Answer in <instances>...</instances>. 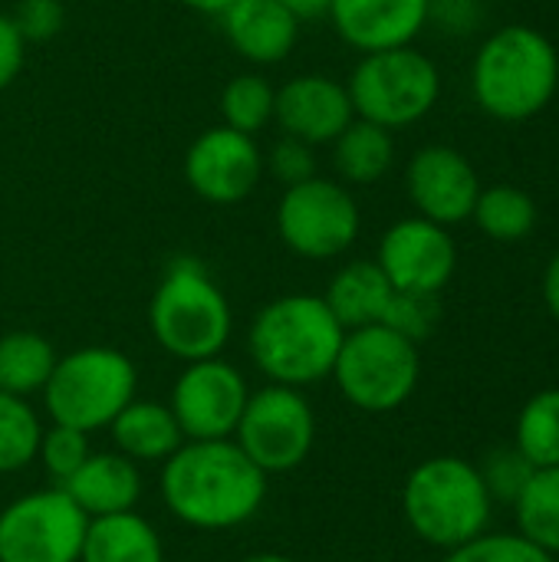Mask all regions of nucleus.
Segmentation results:
<instances>
[{
	"instance_id": "obj_1",
	"label": "nucleus",
	"mask_w": 559,
	"mask_h": 562,
	"mask_svg": "<svg viewBox=\"0 0 559 562\" xmlns=\"http://www.w3.org/2000/svg\"><path fill=\"white\" fill-rule=\"evenodd\" d=\"M161 501L178 524L224 533L257 517L267 501V474L234 438L185 441L161 464Z\"/></svg>"
},
{
	"instance_id": "obj_2",
	"label": "nucleus",
	"mask_w": 559,
	"mask_h": 562,
	"mask_svg": "<svg viewBox=\"0 0 559 562\" xmlns=\"http://www.w3.org/2000/svg\"><path fill=\"white\" fill-rule=\"evenodd\" d=\"M346 329L316 293L270 300L247 329V352L273 385L310 389L333 375Z\"/></svg>"
},
{
	"instance_id": "obj_3",
	"label": "nucleus",
	"mask_w": 559,
	"mask_h": 562,
	"mask_svg": "<svg viewBox=\"0 0 559 562\" xmlns=\"http://www.w3.org/2000/svg\"><path fill=\"white\" fill-rule=\"evenodd\" d=\"M557 86V46L527 23L494 30L471 66L474 102L497 122H527L540 115L554 102Z\"/></svg>"
},
{
	"instance_id": "obj_4",
	"label": "nucleus",
	"mask_w": 559,
	"mask_h": 562,
	"mask_svg": "<svg viewBox=\"0 0 559 562\" xmlns=\"http://www.w3.org/2000/svg\"><path fill=\"white\" fill-rule=\"evenodd\" d=\"M152 339L178 362L221 356L234 333L224 290L198 257H175L148 303Z\"/></svg>"
},
{
	"instance_id": "obj_5",
	"label": "nucleus",
	"mask_w": 559,
	"mask_h": 562,
	"mask_svg": "<svg viewBox=\"0 0 559 562\" xmlns=\"http://www.w3.org/2000/svg\"><path fill=\"white\" fill-rule=\"evenodd\" d=\"M494 501L478 464L441 454L422 461L402 487V514L418 540L438 550H455L488 533Z\"/></svg>"
},
{
	"instance_id": "obj_6",
	"label": "nucleus",
	"mask_w": 559,
	"mask_h": 562,
	"mask_svg": "<svg viewBox=\"0 0 559 562\" xmlns=\"http://www.w3.org/2000/svg\"><path fill=\"white\" fill-rule=\"evenodd\" d=\"M135 389L138 369L122 349L82 346L56 359L40 395L49 422L92 435L112 425V418L135 398Z\"/></svg>"
},
{
	"instance_id": "obj_7",
	"label": "nucleus",
	"mask_w": 559,
	"mask_h": 562,
	"mask_svg": "<svg viewBox=\"0 0 559 562\" xmlns=\"http://www.w3.org/2000/svg\"><path fill=\"white\" fill-rule=\"evenodd\" d=\"M329 379L336 382V389L353 408L369 415L395 412L418 389L422 379L418 342L399 336L382 323L349 329Z\"/></svg>"
},
{
	"instance_id": "obj_8",
	"label": "nucleus",
	"mask_w": 559,
	"mask_h": 562,
	"mask_svg": "<svg viewBox=\"0 0 559 562\" xmlns=\"http://www.w3.org/2000/svg\"><path fill=\"white\" fill-rule=\"evenodd\" d=\"M356 119L376 122L389 132L422 122L441 95V72L432 56L415 46L362 53L346 79Z\"/></svg>"
},
{
	"instance_id": "obj_9",
	"label": "nucleus",
	"mask_w": 559,
	"mask_h": 562,
	"mask_svg": "<svg viewBox=\"0 0 559 562\" xmlns=\"http://www.w3.org/2000/svg\"><path fill=\"white\" fill-rule=\"evenodd\" d=\"M362 227L359 204L343 181L310 178L303 184L283 188L277 204V234L283 247L303 260H336L343 257Z\"/></svg>"
},
{
	"instance_id": "obj_10",
	"label": "nucleus",
	"mask_w": 559,
	"mask_h": 562,
	"mask_svg": "<svg viewBox=\"0 0 559 562\" xmlns=\"http://www.w3.org/2000/svg\"><path fill=\"white\" fill-rule=\"evenodd\" d=\"M234 441L267 477L300 468L316 441V415L303 389L270 382L250 392Z\"/></svg>"
},
{
	"instance_id": "obj_11",
	"label": "nucleus",
	"mask_w": 559,
	"mask_h": 562,
	"mask_svg": "<svg viewBox=\"0 0 559 562\" xmlns=\"http://www.w3.org/2000/svg\"><path fill=\"white\" fill-rule=\"evenodd\" d=\"M86 527L63 487L23 494L0 510V562H79Z\"/></svg>"
},
{
	"instance_id": "obj_12",
	"label": "nucleus",
	"mask_w": 559,
	"mask_h": 562,
	"mask_svg": "<svg viewBox=\"0 0 559 562\" xmlns=\"http://www.w3.org/2000/svg\"><path fill=\"white\" fill-rule=\"evenodd\" d=\"M250 389L237 366L221 356L185 362L171 385L168 408L185 435V441H217L234 438L237 422L247 408Z\"/></svg>"
},
{
	"instance_id": "obj_13",
	"label": "nucleus",
	"mask_w": 559,
	"mask_h": 562,
	"mask_svg": "<svg viewBox=\"0 0 559 562\" xmlns=\"http://www.w3.org/2000/svg\"><path fill=\"white\" fill-rule=\"evenodd\" d=\"M264 178V151L254 135L227 125L204 128L185 151V181L208 204H241Z\"/></svg>"
},
{
	"instance_id": "obj_14",
	"label": "nucleus",
	"mask_w": 559,
	"mask_h": 562,
	"mask_svg": "<svg viewBox=\"0 0 559 562\" xmlns=\"http://www.w3.org/2000/svg\"><path fill=\"white\" fill-rule=\"evenodd\" d=\"M376 263L395 290L409 293H441L458 267V244L448 227L428 217H405L392 224L382 240Z\"/></svg>"
},
{
	"instance_id": "obj_15",
	"label": "nucleus",
	"mask_w": 559,
	"mask_h": 562,
	"mask_svg": "<svg viewBox=\"0 0 559 562\" xmlns=\"http://www.w3.org/2000/svg\"><path fill=\"white\" fill-rule=\"evenodd\" d=\"M405 188L418 217H428L441 227L468 221L481 194L474 165L451 145L418 148L405 168Z\"/></svg>"
},
{
	"instance_id": "obj_16",
	"label": "nucleus",
	"mask_w": 559,
	"mask_h": 562,
	"mask_svg": "<svg viewBox=\"0 0 559 562\" xmlns=\"http://www.w3.org/2000/svg\"><path fill=\"white\" fill-rule=\"evenodd\" d=\"M353 119L356 109L349 89L333 76L303 72L277 89L273 122L280 125V135H293L313 148L333 145Z\"/></svg>"
},
{
	"instance_id": "obj_17",
	"label": "nucleus",
	"mask_w": 559,
	"mask_h": 562,
	"mask_svg": "<svg viewBox=\"0 0 559 562\" xmlns=\"http://www.w3.org/2000/svg\"><path fill=\"white\" fill-rule=\"evenodd\" d=\"M432 0H329L326 20L359 53L412 46L428 23Z\"/></svg>"
},
{
	"instance_id": "obj_18",
	"label": "nucleus",
	"mask_w": 559,
	"mask_h": 562,
	"mask_svg": "<svg viewBox=\"0 0 559 562\" xmlns=\"http://www.w3.org/2000/svg\"><path fill=\"white\" fill-rule=\"evenodd\" d=\"M217 20L234 53L254 66L283 63L300 40V20L280 0H234Z\"/></svg>"
},
{
	"instance_id": "obj_19",
	"label": "nucleus",
	"mask_w": 559,
	"mask_h": 562,
	"mask_svg": "<svg viewBox=\"0 0 559 562\" xmlns=\"http://www.w3.org/2000/svg\"><path fill=\"white\" fill-rule=\"evenodd\" d=\"M63 491L89 520L125 514L135 510L142 497V474L138 464L119 451H92L82 468L63 484Z\"/></svg>"
},
{
	"instance_id": "obj_20",
	"label": "nucleus",
	"mask_w": 559,
	"mask_h": 562,
	"mask_svg": "<svg viewBox=\"0 0 559 562\" xmlns=\"http://www.w3.org/2000/svg\"><path fill=\"white\" fill-rule=\"evenodd\" d=\"M115 451L135 464H165L181 445L185 435L168 405L152 398H132L109 425Z\"/></svg>"
},
{
	"instance_id": "obj_21",
	"label": "nucleus",
	"mask_w": 559,
	"mask_h": 562,
	"mask_svg": "<svg viewBox=\"0 0 559 562\" xmlns=\"http://www.w3.org/2000/svg\"><path fill=\"white\" fill-rule=\"evenodd\" d=\"M392 293H395V286L389 283V277L382 273V267L376 260H349L333 273L323 300L333 310V316L339 319V326L349 333V329L382 323V316L392 303Z\"/></svg>"
},
{
	"instance_id": "obj_22",
	"label": "nucleus",
	"mask_w": 559,
	"mask_h": 562,
	"mask_svg": "<svg viewBox=\"0 0 559 562\" xmlns=\"http://www.w3.org/2000/svg\"><path fill=\"white\" fill-rule=\"evenodd\" d=\"M79 562H165V543L135 510L92 517Z\"/></svg>"
},
{
	"instance_id": "obj_23",
	"label": "nucleus",
	"mask_w": 559,
	"mask_h": 562,
	"mask_svg": "<svg viewBox=\"0 0 559 562\" xmlns=\"http://www.w3.org/2000/svg\"><path fill=\"white\" fill-rule=\"evenodd\" d=\"M395 161V138L389 128L353 119L333 142V168L343 184H376Z\"/></svg>"
},
{
	"instance_id": "obj_24",
	"label": "nucleus",
	"mask_w": 559,
	"mask_h": 562,
	"mask_svg": "<svg viewBox=\"0 0 559 562\" xmlns=\"http://www.w3.org/2000/svg\"><path fill=\"white\" fill-rule=\"evenodd\" d=\"M56 349L46 336L16 329L0 336V392L7 395H40L56 369Z\"/></svg>"
},
{
	"instance_id": "obj_25",
	"label": "nucleus",
	"mask_w": 559,
	"mask_h": 562,
	"mask_svg": "<svg viewBox=\"0 0 559 562\" xmlns=\"http://www.w3.org/2000/svg\"><path fill=\"white\" fill-rule=\"evenodd\" d=\"M537 201L514 188V184H494V188H481L471 221L481 227V234H488L497 244H517L527 240L537 227Z\"/></svg>"
},
{
	"instance_id": "obj_26",
	"label": "nucleus",
	"mask_w": 559,
	"mask_h": 562,
	"mask_svg": "<svg viewBox=\"0 0 559 562\" xmlns=\"http://www.w3.org/2000/svg\"><path fill=\"white\" fill-rule=\"evenodd\" d=\"M517 533L559 557V468H540L514 501Z\"/></svg>"
},
{
	"instance_id": "obj_27",
	"label": "nucleus",
	"mask_w": 559,
	"mask_h": 562,
	"mask_svg": "<svg viewBox=\"0 0 559 562\" xmlns=\"http://www.w3.org/2000/svg\"><path fill=\"white\" fill-rule=\"evenodd\" d=\"M514 448L540 471L559 468V389L537 392L517 415Z\"/></svg>"
},
{
	"instance_id": "obj_28",
	"label": "nucleus",
	"mask_w": 559,
	"mask_h": 562,
	"mask_svg": "<svg viewBox=\"0 0 559 562\" xmlns=\"http://www.w3.org/2000/svg\"><path fill=\"white\" fill-rule=\"evenodd\" d=\"M273 105H277V89L267 82V76L241 72L221 92V119H224L221 125L257 138L273 122Z\"/></svg>"
},
{
	"instance_id": "obj_29",
	"label": "nucleus",
	"mask_w": 559,
	"mask_h": 562,
	"mask_svg": "<svg viewBox=\"0 0 559 562\" xmlns=\"http://www.w3.org/2000/svg\"><path fill=\"white\" fill-rule=\"evenodd\" d=\"M43 438L40 415L26 398L0 392V474H16L36 461Z\"/></svg>"
},
{
	"instance_id": "obj_30",
	"label": "nucleus",
	"mask_w": 559,
	"mask_h": 562,
	"mask_svg": "<svg viewBox=\"0 0 559 562\" xmlns=\"http://www.w3.org/2000/svg\"><path fill=\"white\" fill-rule=\"evenodd\" d=\"M92 454L89 448V435L79 431V428H69V425H49L43 428V438H40V448H36V461L43 464L46 477L53 481V487H63L79 468L82 461Z\"/></svg>"
},
{
	"instance_id": "obj_31",
	"label": "nucleus",
	"mask_w": 559,
	"mask_h": 562,
	"mask_svg": "<svg viewBox=\"0 0 559 562\" xmlns=\"http://www.w3.org/2000/svg\"><path fill=\"white\" fill-rule=\"evenodd\" d=\"M445 562H557V557H550L521 533H481L448 550Z\"/></svg>"
},
{
	"instance_id": "obj_32",
	"label": "nucleus",
	"mask_w": 559,
	"mask_h": 562,
	"mask_svg": "<svg viewBox=\"0 0 559 562\" xmlns=\"http://www.w3.org/2000/svg\"><path fill=\"white\" fill-rule=\"evenodd\" d=\"M441 323V300L438 293H409V290H395L392 303L382 316V326L395 329L399 336L422 342L428 339Z\"/></svg>"
},
{
	"instance_id": "obj_33",
	"label": "nucleus",
	"mask_w": 559,
	"mask_h": 562,
	"mask_svg": "<svg viewBox=\"0 0 559 562\" xmlns=\"http://www.w3.org/2000/svg\"><path fill=\"white\" fill-rule=\"evenodd\" d=\"M484 477V487L491 494V501H504L514 504L521 497V491L527 487L530 474L537 471L517 448H497L484 458V464L478 468Z\"/></svg>"
},
{
	"instance_id": "obj_34",
	"label": "nucleus",
	"mask_w": 559,
	"mask_h": 562,
	"mask_svg": "<svg viewBox=\"0 0 559 562\" xmlns=\"http://www.w3.org/2000/svg\"><path fill=\"white\" fill-rule=\"evenodd\" d=\"M264 171H270L283 188L303 184V181L320 175L316 171V148L293 138V135H280L264 158Z\"/></svg>"
},
{
	"instance_id": "obj_35",
	"label": "nucleus",
	"mask_w": 559,
	"mask_h": 562,
	"mask_svg": "<svg viewBox=\"0 0 559 562\" xmlns=\"http://www.w3.org/2000/svg\"><path fill=\"white\" fill-rule=\"evenodd\" d=\"M10 16L26 43H46L66 23V10L59 0H20Z\"/></svg>"
},
{
	"instance_id": "obj_36",
	"label": "nucleus",
	"mask_w": 559,
	"mask_h": 562,
	"mask_svg": "<svg viewBox=\"0 0 559 562\" xmlns=\"http://www.w3.org/2000/svg\"><path fill=\"white\" fill-rule=\"evenodd\" d=\"M26 40L16 30L10 13H0V92L7 86H13V79L20 76L23 63H26Z\"/></svg>"
},
{
	"instance_id": "obj_37",
	"label": "nucleus",
	"mask_w": 559,
	"mask_h": 562,
	"mask_svg": "<svg viewBox=\"0 0 559 562\" xmlns=\"http://www.w3.org/2000/svg\"><path fill=\"white\" fill-rule=\"evenodd\" d=\"M432 16L441 20V26L451 33H468L481 20V7H478V0H432L428 20Z\"/></svg>"
},
{
	"instance_id": "obj_38",
	"label": "nucleus",
	"mask_w": 559,
	"mask_h": 562,
	"mask_svg": "<svg viewBox=\"0 0 559 562\" xmlns=\"http://www.w3.org/2000/svg\"><path fill=\"white\" fill-rule=\"evenodd\" d=\"M544 303H547L550 316L559 323V250L550 257V263L544 270Z\"/></svg>"
},
{
	"instance_id": "obj_39",
	"label": "nucleus",
	"mask_w": 559,
	"mask_h": 562,
	"mask_svg": "<svg viewBox=\"0 0 559 562\" xmlns=\"http://www.w3.org/2000/svg\"><path fill=\"white\" fill-rule=\"evenodd\" d=\"M300 23L303 20H320L329 13V0H280Z\"/></svg>"
},
{
	"instance_id": "obj_40",
	"label": "nucleus",
	"mask_w": 559,
	"mask_h": 562,
	"mask_svg": "<svg viewBox=\"0 0 559 562\" xmlns=\"http://www.w3.org/2000/svg\"><path fill=\"white\" fill-rule=\"evenodd\" d=\"M178 3H185L188 10H194V13H204V16H221L234 0H178Z\"/></svg>"
},
{
	"instance_id": "obj_41",
	"label": "nucleus",
	"mask_w": 559,
	"mask_h": 562,
	"mask_svg": "<svg viewBox=\"0 0 559 562\" xmlns=\"http://www.w3.org/2000/svg\"><path fill=\"white\" fill-rule=\"evenodd\" d=\"M241 562H297L290 560V557H283V553H254V557H247V560Z\"/></svg>"
}]
</instances>
